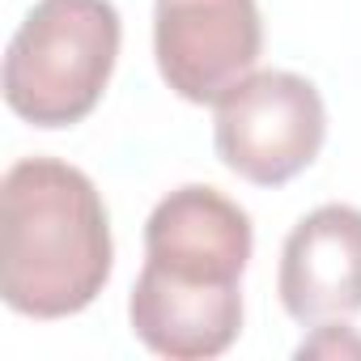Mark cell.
<instances>
[{"instance_id":"obj_1","label":"cell","mask_w":361,"mask_h":361,"mask_svg":"<svg viewBox=\"0 0 361 361\" xmlns=\"http://www.w3.org/2000/svg\"><path fill=\"white\" fill-rule=\"evenodd\" d=\"M0 298L26 319L81 314L111 281L115 243L94 178L60 157H22L0 183Z\"/></svg>"},{"instance_id":"obj_2","label":"cell","mask_w":361,"mask_h":361,"mask_svg":"<svg viewBox=\"0 0 361 361\" xmlns=\"http://www.w3.org/2000/svg\"><path fill=\"white\" fill-rule=\"evenodd\" d=\"M111 0H39L5 51V102L35 128H73L106 94L119 60Z\"/></svg>"},{"instance_id":"obj_3","label":"cell","mask_w":361,"mask_h":361,"mask_svg":"<svg viewBox=\"0 0 361 361\" xmlns=\"http://www.w3.org/2000/svg\"><path fill=\"white\" fill-rule=\"evenodd\" d=\"M327 140V106L314 81L285 68L247 73L217 102L213 145L226 170L255 188H285Z\"/></svg>"},{"instance_id":"obj_4","label":"cell","mask_w":361,"mask_h":361,"mask_svg":"<svg viewBox=\"0 0 361 361\" xmlns=\"http://www.w3.org/2000/svg\"><path fill=\"white\" fill-rule=\"evenodd\" d=\"M264 51L255 0H153V56L161 81L192 106H217Z\"/></svg>"},{"instance_id":"obj_5","label":"cell","mask_w":361,"mask_h":361,"mask_svg":"<svg viewBox=\"0 0 361 361\" xmlns=\"http://www.w3.org/2000/svg\"><path fill=\"white\" fill-rule=\"evenodd\" d=\"M255 251L251 217L209 183H183L161 196L145 221V268L192 289H243Z\"/></svg>"},{"instance_id":"obj_6","label":"cell","mask_w":361,"mask_h":361,"mask_svg":"<svg viewBox=\"0 0 361 361\" xmlns=\"http://www.w3.org/2000/svg\"><path fill=\"white\" fill-rule=\"evenodd\" d=\"M276 293L289 319L323 323L361 310V209L319 204L281 247Z\"/></svg>"},{"instance_id":"obj_7","label":"cell","mask_w":361,"mask_h":361,"mask_svg":"<svg viewBox=\"0 0 361 361\" xmlns=\"http://www.w3.org/2000/svg\"><path fill=\"white\" fill-rule=\"evenodd\" d=\"M132 336L170 361L221 357L243 331V289H192L140 268L128 298Z\"/></svg>"},{"instance_id":"obj_8","label":"cell","mask_w":361,"mask_h":361,"mask_svg":"<svg viewBox=\"0 0 361 361\" xmlns=\"http://www.w3.org/2000/svg\"><path fill=\"white\" fill-rule=\"evenodd\" d=\"M298 357H361V336L344 323H323L298 344Z\"/></svg>"}]
</instances>
